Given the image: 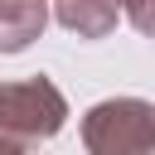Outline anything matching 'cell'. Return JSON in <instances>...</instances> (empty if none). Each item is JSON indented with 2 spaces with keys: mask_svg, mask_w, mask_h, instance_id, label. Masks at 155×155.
<instances>
[{
  "mask_svg": "<svg viewBox=\"0 0 155 155\" xmlns=\"http://www.w3.org/2000/svg\"><path fill=\"white\" fill-rule=\"evenodd\" d=\"M126 19H131L140 34H150V39H155V5H131V10H126Z\"/></svg>",
  "mask_w": 155,
  "mask_h": 155,
  "instance_id": "5b68a950",
  "label": "cell"
},
{
  "mask_svg": "<svg viewBox=\"0 0 155 155\" xmlns=\"http://www.w3.org/2000/svg\"><path fill=\"white\" fill-rule=\"evenodd\" d=\"M48 24V5L34 0H0V53H24Z\"/></svg>",
  "mask_w": 155,
  "mask_h": 155,
  "instance_id": "3957f363",
  "label": "cell"
},
{
  "mask_svg": "<svg viewBox=\"0 0 155 155\" xmlns=\"http://www.w3.org/2000/svg\"><path fill=\"white\" fill-rule=\"evenodd\" d=\"M63 121H68V102L44 73H34L24 82H0V140H15L29 150V145L58 136Z\"/></svg>",
  "mask_w": 155,
  "mask_h": 155,
  "instance_id": "6da1fadb",
  "label": "cell"
},
{
  "mask_svg": "<svg viewBox=\"0 0 155 155\" xmlns=\"http://www.w3.org/2000/svg\"><path fill=\"white\" fill-rule=\"evenodd\" d=\"M87 155H155V107L140 97H107L82 116Z\"/></svg>",
  "mask_w": 155,
  "mask_h": 155,
  "instance_id": "7a4b0ae2",
  "label": "cell"
},
{
  "mask_svg": "<svg viewBox=\"0 0 155 155\" xmlns=\"http://www.w3.org/2000/svg\"><path fill=\"white\" fill-rule=\"evenodd\" d=\"M0 155H29L24 145H15V140H0Z\"/></svg>",
  "mask_w": 155,
  "mask_h": 155,
  "instance_id": "8992f818",
  "label": "cell"
},
{
  "mask_svg": "<svg viewBox=\"0 0 155 155\" xmlns=\"http://www.w3.org/2000/svg\"><path fill=\"white\" fill-rule=\"evenodd\" d=\"M53 19H58L63 29H73L78 39H107V34L116 29V10L102 5V0H63V5L53 10Z\"/></svg>",
  "mask_w": 155,
  "mask_h": 155,
  "instance_id": "277c9868",
  "label": "cell"
}]
</instances>
